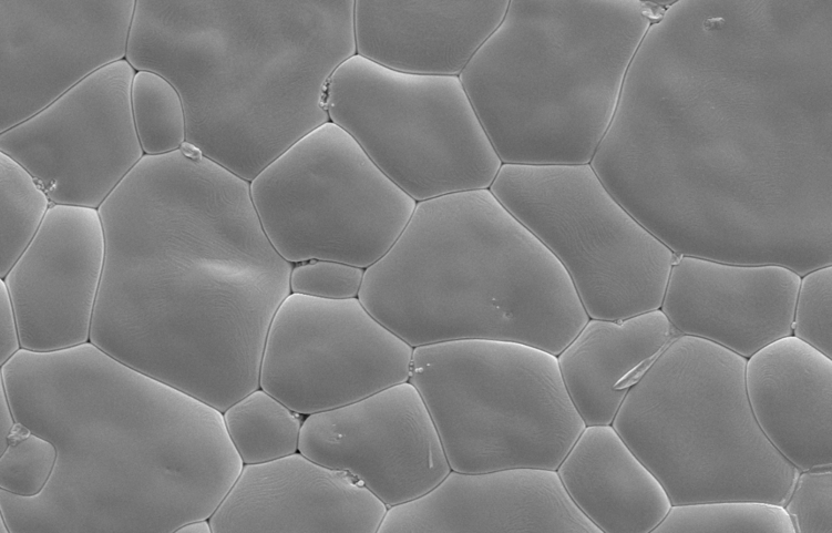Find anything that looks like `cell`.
<instances>
[{
  "label": "cell",
  "instance_id": "6da1fadb",
  "mask_svg": "<svg viewBox=\"0 0 832 533\" xmlns=\"http://www.w3.org/2000/svg\"><path fill=\"white\" fill-rule=\"evenodd\" d=\"M97 209L90 341L222 412L258 389L292 264L266 236L250 182L185 142L144 155Z\"/></svg>",
  "mask_w": 832,
  "mask_h": 533
},
{
  "label": "cell",
  "instance_id": "7a4b0ae2",
  "mask_svg": "<svg viewBox=\"0 0 832 533\" xmlns=\"http://www.w3.org/2000/svg\"><path fill=\"white\" fill-rule=\"evenodd\" d=\"M17 422L57 448L39 494L0 489L10 533L160 532L209 519L244 463L223 412L91 341L1 365Z\"/></svg>",
  "mask_w": 832,
  "mask_h": 533
},
{
  "label": "cell",
  "instance_id": "3957f363",
  "mask_svg": "<svg viewBox=\"0 0 832 533\" xmlns=\"http://www.w3.org/2000/svg\"><path fill=\"white\" fill-rule=\"evenodd\" d=\"M355 0H136L125 60L181 94L186 142L251 182L329 122Z\"/></svg>",
  "mask_w": 832,
  "mask_h": 533
},
{
  "label": "cell",
  "instance_id": "277c9868",
  "mask_svg": "<svg viewBox=\"0 0 832 533\" xmlns=\"http://www.w3.org/2000/svg\"><path fill=\"white\" fill-rule=\"evenodd\" d=\"M358 299L413 348L490 339L557 356L589 320L563 265L489 188L417 202Z\"/></svg>",
  "mask_w": 832,
  "mask_h": 533
},
{
  "label": "cell",
  "instance_id": "5b68a950",
  "mask_svg": "<svg viewBox=\"0 0 832 533\" xmlns=\"http://www.w3.org/2000/svg\"><path fill=\"white\" fill-rule=\"evenodd\" d=\"M645 1H510L459 78L502 164H589L651 24Z\"/></svg>",
  "mask_w": 832,
  "mask_h": 533
},
{
  "label": "cell",
  "instance_id": "8992f818",
  "mask_svg": "<svg viewBox=\"0 0 832 533\" xmlns=\"http://www.w3.org/2000/svg\"><path fill=\"white\" fill-rule=\"evenodd\" d=\"M747 358L680 335L628 391L612 426L671 504L784 505L799 469L767 439L748 401Z\"/></svg>",
  "mask_w": 832,
  "mask_h": 533
},
{
  "label": "cell",
  "instance_id": "52a82bcc",
  "mask_svg": "<svg viewBox=\"0 0 832 533\" xmlns=\"http://www.w3.org/2000/svg\"><path fill=\"white\" fill-rule=\"evenodd\" d=\"M421 394L451 470H556L586 424L557 356L515 341L460 339L413 348Z\"/></svg>",
  "mask_w": 832,
  "mask_h": 533
},
{
  "label": "cell",
  "instance_id": "ba28073f",
  "mask_svg": "<svg viewBox=\"0 0 832 533\" xmlns=\"http://www.w3.org/2000/svg\"><path fill=\"white\" fill-rule=\"evenodd\" d=\"M329 120L415 202L490 188L502 162L459 75L399 72L355 54L327 88Z\"/></svg>",
  "mask_w": 832,
  "mask_h": 533
},
{
  "label": "cell",
  "instance_id": "9c48e42d",
  "mask_svg": "<svg viewBox=\"0 0 832 533\" xmlns=\"http://www.w3.org/2000/svg\"><path fill=\"white\" fill-rule=\"evenodd\" d=\"M489 189L563 265L590 319L660 309L678 255L617 202L590 164H502Z\"/></svg>",
  "mask_w": 832,
  "mask_h": 533
},
{
  "label": "cell",
  "instance_id": "30bf717a",
  "mask_svg": "<svg viewBox=\"0 0 832 533\" xmlns=\"http://www.w3.org/2000/svg\"><path fill=\"white\" fill-rule=\"evenodd\" d=\"M250 195L269 242L292 265L327 259L367 268L394 244L417 205L331 121L264 168Z\"/></svg>",
  "mask_w": 832,
  "mask_h": 533
},
{
  "label": "cell",
  "instance_id": "8fae6325",
  "mask_svg": "<svg viewBox=\"0 0 832 533\" xmlns=\"http://www.w3.org/2000/svg\"><path fill=\"white\" fill-rule=\"evenodd\" d=\"M412 352L358 297L290 293L268 330L259 388L309 416L409 381Z\"/></svg>",
  "mask_w": 832,
  "mask_h": 533
},
{
  "label": "cell",
  "instance_id": "7c38bea8",
  "mask_svg": "<svg viewBox=\"0 0 832 533\" xmlns=\"http://www.w3.org/2000/svg\"><path fill=\"white\" fill-rule=\"evenodd\" d=\"M124 59L85 78L50 105L0 133L52 204L99 208L144 156L131 106L135 74Z\"/></svg>",
  "mask_w": 832,
  "mask_h": 533
},
{
  "label": "cell",
  "instance_id": "4fadbf2b",
  "mask_svg": "<svg viewBox=\"0 0 832 533\" xmlns=\"http://www.w3.org/2000/svg\"><path fill=\"white\" fill-rule=\"evenodd\" d=\"M136 0H0V133L124 60Z\"/></svg>",
  "mask_w": 832,
  "mask_h": 533
},
{
  "label": "cell",
  "instance_id": "5bb4252c",
  "mask_svg": "<svg viewBox=\"0 0 832 533\" xmlns=\"http://www.w3.org/2000/svg\"><path fill=\"white\" fill-rule=\"evenodd\" d=\"M299 452L349 473L388 508L423 495L451 471L433 419L410 381L306 416Z\"/></svg>",
  "mask_w": 832,
  "mask_h": 533
},
{
  "label": "cell",
  "instance_id": "9a60e30c",
  "mask_svg": "<svg viewBox=\"0 0 832 533\" xmlns=\"http://www.w3.org/2000/svg\"><path fill=\"white\" fill-rule=\"evenodd\" d=\"M104 260L99 209L52 204L31 243L1 278L22 349L55 351L90 341Z\"/></svg>",
  "mask_w": 832,
  "mask_h": 533
},
{
  "label": "cell",
  "instance_id": "2e32d148",
  "mask_svg": "<svg viewBox=\"0 0 832 533\" xmlns=\"http://www.w3.org/2000/svg\"><path fill=\"white\" fill-rule=\"evenodd\" d=\"M602 533L577 508L556 470L507 468L450 473L423 495L392 505L378 533Z\"/></svg>",
  "mask_w": 832,
  "mask_h": 533
},
{
  "label": "cell",
  "instance_id": "e0dca14e",
  "mask_svg": "<svg viewBox=\"0 0 832 533\" xmlns=\"http://www.w3.org/2000/svg\"><path fill=\"white\" fill-rule=\"evenodd\" d=\"M801 276L777 264H733L678 255L660 310L681 334L744 358L792 335Z\"/></svg>",
  "mask_w": 832,
  "mask_h": 533
},
{
  "label": "cell",
  "instance_id": "ac0fdd59",
  "mask_svg": "<svg viewBox=\"0 0 832 533\" xmlns=\"http://www.w3.org/2000/svg\"><path fill=\"white\" fill-rule=\"evenodd\" d=\"M387 509L349 473L298 451L244 464L208 521L213 533H376Z\"/></svg>",
  "mask_w": 832,
  "mask_h": 533
},
{
  "label": "cell",
  "instance_id": "d6986e66",
  "mask_svg": "<svg viewBox=\"0 0 832 533\" xmlns=\"http://www.w3.org/2000/svg\"><path fill=\"white\" fill-rule=\"evenodd\" d=\"M509 3L355 0L356 54L399 72L460 75Z\"/></svg>",
  "mask_w": 832,
  "mask_h": 533
},
{
  "label": "cell",
  "instance_id": "ffe728a7",
  "mask_svg": "<svg viewBox=\"0 0 832 533\" xmlns=\"http://www.w3.org/2000/svg\"><path fill=\"white\" fill-rule=\"evenodd\" d=\"M751 411L771 444L800 471L832 465V359L793 335L746 361Z\"/></svg>",
  "mask_w": 832,
  "mask_h": 533
},
{
  "label": "cell",
  "instance_id": "44dd1931",
  "mask_svg": "<svg viewBox=\"0 0 832 533\" xmlns=\"http://www.w3.org/2000/svg\"><path fill=\"white\" fill-rule=\"evenodd\" d=\"M680 335L660 309L622 320L589 318L557 355L585 424H612L628 391Z\"/></svg>",
  "mask_w": 832,
  "mask_h": 533
},
{
  "label": "cell",
  "instance_id": "7402d4cb",
  "mask_svg": "<svg viewBox=\"0 0 832 533\" xmlns=\"http://www.w3.org/2000/svg\"><path fill=\"white\" fill-rule=\"evenodd\" d=\"M556 471L573 502L602 533H650L672 505L612 424L586 426Z\"/></svg>",
  "mask_w": 832,
  "mask_h": 533
},
{
  "label": "cell",
  "instance_id": "603a6c76",
  "mask_svg": "<svg viewBox=\"0 0 832 533\" xmlns=\"http://www.w3.org/2000/svg\"><path fill=\"white\" fill-rule=\"evenodd\" d=\"M223 416L244 464L264 463L299 451L302 414L261 388L234 402Z\"/></svg>",
  "mask_w": 832,
  "mask_h": 533
},
{
  "label": "cell",
  "instance_id": "cb8c5ba5",
  "mask_svg": "<svg viewBox=\"0 0 832 533\" xmlns=\"http://www.w3.org/2000/svg\"><path fill=\"white\" fill-rule=\"evenodd\" d=\"M766 532L795 533L789 514L777 503L720 500L674 504L653 533Z\"/></svg>",
  "mask_w": 832,
  "mask_h": 533
},
{
  "label": "cell",
  "instance_id": "d4e9b609",
  "mask_svg": "<svg viewBox=\"0 0 832 533\" xmlns=\"http://www.w3.org/2000/svg\"><path fill=\"white\" fill-rule=\"evenodd\" d=\"M51 205L40 183L21 164L0 152L1 278L31 243Z\"/></svg>",
  "mask_w": 832,
  "mask_h": 533
},
{
  "label": "cell",
  "instance_id": "484cf974",
  "mask_svg": "<svg viewBox=\"0 0 832 533\" xmlns=\"http://www.w3.org/2000/svg\"><path fill=\"white\" fill-rule=\"evenodd\" d=\"M131 106L144 155H162L186 142V116L181 94L163 75L136 71L131 85Z\"/></svg>",
  "mask_w": 832,
  "mask_h": 533
},
{
  "label": "cell",
  "instance_id": "4316f807",
  "mask_svg": "<svg viewBox=\"0 0 832 533\" xmlns=\"http://www.w3.org/2000/svg\"><path fill=\"white\" fill-rule=\"evenodd\" d=\"M57 458L55 445L32 431L10 441L0 457V489L19 496L39 494L53 473Z\"/></svg>",
  "mask_w": 832,
  "mask_h": 533
},
{
  "label": "cell",
  "instance_id": "83f0119b",
  "mask_svg": "<svg viewBox=\"0 0 832 533\" xmlns=\"http://www.w3.org/2000/svg\"><path fill=\"white\" fill-rule=\"evenodd\" d=\"M792 335L832 359V265L801 276Z\"/></svg>",
  "mask_w": 832,
  "mask_h": 533
},
{
  "label": "cell",
  "instance_id": "f1b7e54d",
  "mask_svg": "<svg viewBox=\"0 0 832 533\" xmlns=\"http://www.w3.org/2000/svg\"><path fill=\"white\" fill-rule=\"evenodd\" d=\"M783 508L795 533H832V465L799 471Z\"/></svg>",
  "mask_w": 832,
  "mask_h": 533
},
{
  "label": "cell",
  "instance_id": "f546056e",
  "mask_svg": "<svg viewBox=\"0 0 832 533\" xmlns=\"http://www.w3.org/2000/svg\"><path fill=\"white\" fill-rule=\"evenodd\" d=\"M363 274L364 268L342 262L310 259L297 263L289 276L290 293L331 300L357 298Z\"/></svg>",
  "mask_w": 832,
  "mask_h": 533
},
{
  "label": "cell",
  "instance_id": "4dcf8cb0",
  "mask_svg": "<svg viewBox=\"0 0 832 533\" xmlns=\"http://www.w3.org/2000/svg\"><path fill=\"white\" fill-rule=\"evenodd\" d=\"M0 363L3 365L22 349L14 308L3 280L0 283Z\"/></svg>",
  "mask_w": 832,
  "mask_h": 533
},
{
  "label": "cell",
  "instance_id": "1f68e13d",
  "mask_svg": "<svg viewBox=\"0 0 832 533\" xmlns=\"http://www.w3.org/2000/svg\"><path fill=\"white\" fill-rule=\"evenodd\" d=\"M0 409V452H2L8 445L9 434L17 423L4 387L2 385Z\"/></svg>",
  "mask_w": 832,
  "mask_h": 533
},
{
  "label": "cell",
  "instance_id": "d6a6232c",
  "mask_svg": "<svg viewBox=\"0 0 832 533\" xmlns=\"http://www.w3.org/2000/svg\"><path fill=\"white\" fill-rule=\"evenodd\" d=\"M176 532L182 533H213L208 519L195 520L179 526Z\"/></svg>",
  "mask_w": 832,
  "mask_h": 533
},
{
  "label": "cell",
  "instance_id": "836d02e7",
  "mask_svg": "<svg viewBox=\"0 0 832 533\" xmlns=\"http://www.w3.org/2000/svg\"><path fill=\"white\" fill-rule=\"evenodd\" d=\"M0 533H10L7 522L1 515H0Z\"/></svg>",
  "mask_w": 832,
  "mask_h": 533
}]
</instances>
